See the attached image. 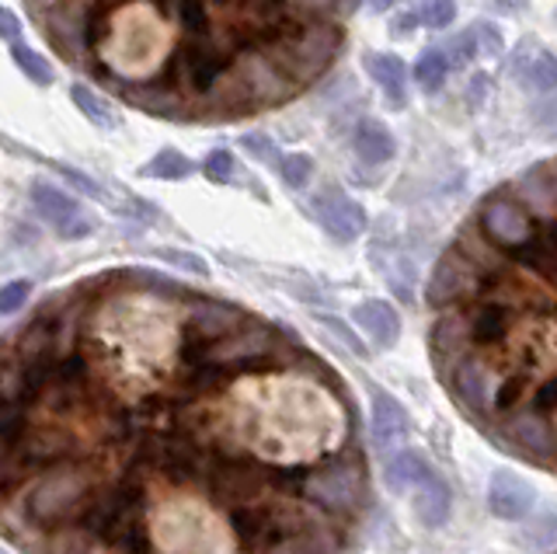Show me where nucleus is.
<instances>
[{
	"instance_id": "f257e3e1",
	"label": "nucleus",
	"mask_w": 557,
	"mask_h": 554,
	"mask_svg": "<svg viewBox=\"0 0 557 554\" xmlns=\"http://www.w3.org/2000/svg\"><path fill=\"white\" fill-rule=\"evenodd\" d=\"M352 405L321 359L244 370L206 405V429L226 454L275 471H310L352 446Z\"/></svg>"
},
{
	"instance_id": "f03ea898",
	"label": "nucleus",
	"mask_w": 557,
	"mask_h": 554,
	"mask_svg": "<svg viewBox=\"0 0 557 554\" xmlns=\"http://www.w3.org/2000/svg\"><path fill=\"white\" fill-rule=\"evenodd\" d=\"M182 321L185 310L161 293H115L87 321V349L119 394L147 397L178 370Z\"/></svg>"
},
{
	"instance_id": "7ed1b4c3",
	"label": "nucleus",
	"mask_w": 557,
	"mask_h": 554,
	"mask_svg": "<svg viewBox=\"0 0 557 554\" xmlns=\"http://www.w3.org/2000/svg\"><path fill=\"white\" fill-rule=\"evenodd\" d=\"M178 49V25L153 0L119 4L98 39V57L122 84H147L164 71Z\"/></svg>"
},
{
	"instance_id": "20e7f679",
	"label": "nucleus",
	"mask_w": 557,
	"mask_h": 554,
	"mask_svg": "<svg viewBox=\"0 0 557 554\" xmlns=\"http://www.w3.org/2000/svg\"><path fill=\"white\" fill-rule=\"evenodd\" d=\"M147 547L150 551H240L244 541L216 502H209L188 489H171L157 495L147 509Z\"/></svg>"
},
{
	"instance_id": "39448f33",
	"label": "nucleus",
	"mask_w": 557,
	"mask_h": 554,
	"mask_svg": "<svg viewBox=\"0 0 557 554\" xmlns=\"http://www.w3.org/2000/svg\"><path fill=\"white\" fill-rule=\"evenodd\" d=\"M366 467L362 457H335L321 467H310L304 475V498L335 519H348L366 506Z\"/></svg>"
},
{
	"instance_id": "423d86ee",
	"label": "nucleus",
	"mask_w": 557,
	"mask_h": 554,
	"mask_svg": "<svg viewBox=\"0 0 557 554\" xmlns=\"http://www.w3.org/2000/svg\"><path fill=\"white\" fill-rule=\"evenodd\" d=\"M481 237L487 241V245H495L498 251H512L519 245H527V241L536 234V220L533 213L522 206V199H516V193H495L492 199H487L481 206Z\"/></svg>"
},
{
	"instance_id": "0eeeda50",
	"label": "nucleus",
	"mask_w": 557,
	"mask_h": 554,
	"mask_svg": "<svg viewBox=\"0 0 557 554\" xmlns=\"http://www.w3.org/2000/svg\"><path fill=\"white\" fill-rule=\"evenodd\" d=\"M28 199H32V210L39 213L52 227V234L63 241H81L87 234H95V227H98V220L91 213H84V206L52 182L35 178L28 185Z\"/></svg>"
},
{
	"instance_id": "6e6552de",
	"label": "nucleus",
	"mask_w": 557,
	"mask_h": 554,
	"mask_svg": "<svg viewBox=\"0 0 557 554\" xmlns=\"http://www.w3.org/2000/svg\"><path fill=\"white\" fill-rule=\"evenodd\" d=\"M84 478L81 471H57L42 478L39 484L32 489L28 495V513L35 519H60V516H70L84 498Z\"/></svg>"
},
{
	"instance_id": "1a4fd4ad",
	"label": "nucleus",
	"mask_w": 557,
	"mask_h": 554,
	"mask_svg": "<svg viewBox=\"0 0 557 554\" xmlns=\"http://www.w3.org/2000/svg\"><path fill=\"white\" fill-rule=\"evenodd\" d=\"M313 213H318L321 227L335 241H342V245L362 237V231H366V210L359 202L348 199L345 193H338V188H324V193L313 199Z\"/></svg>"
},
{
	"instance_id": "9d476101",
	"label": "nucleus",
	"mask_w": 557,
	"mask_h": 554,
	"mask_svg": "<svg viewBox=\"0 0 557 554\" xmlns=\"http://www.w3.org/2000/svg\"><path fill=\"white\" fill-rule=\"evenodd\" d=\"M487 506L498 519H527L536 506V492L530 489L527 481L509 475V471H495L492 489H487Z\"/></svg>"
},
{
	"instance_id": "9b49d317",
	"label": "nucleus",
	"mask_w": 557,
	"mask_h": 554,
	"mask_svg": "<svg viewBox=\"0 0 557 554\" xmlns=\"http://www.w3.org/2000/svg\"><path fill=\"white\" fill-rule=\"evenodd\" d=\"M370 436L380 450L394 446L408 436V411L400 408L387 391L373 387V415H370Z\"/></svg>"
},
{
	"instance_id": "f8f14e48",
	"label": "nucleus",
	"mask_w": 557,
	"mask_h": 554,
	"mask_svg": "<svg viewBox=\"0 0 557 554\" xmlns=\"http://www.w3.org/2000/svg\"><path fill=\"white\" fill-rule=\"evenodd\" d=\"M356 324L376 342V349H394L400 338V318L387 300H366L356 307Z\"/></svg>"
},
{
	"instance_id": "ddd939ff",
	"label": "nucleus",
	"mask_w": 557,
	"mask_h": 554,
	"mask_svg": "<svg viewBox=\"0 0 557 554\" xmlns=\"http://www.w3.org/2000/svg\"><path fill=\"white\" fill-rule=\"evenodd\" d=\"M449 506H453V498H449V489L440 475H432L429 481H422L414 489V516H418V524H425L429 530L446 524Z\"/></svg>"
},
{
	"instance_id": "4468645a",
	"label": "nucleus",
	"mask_w": 557,
	"mask_h": 554,
	"mask_svg": "<svg viewBox=\"0 0 557 554\" xmlns=\"http://www.w3.org/2000/svg\"><path fill=\"white\" fill-rule=\"evenodd\" d=\"M352 144H356V153H359L362 164H387L397 153L394 133L383 123H376V119H362V123L356 126Z\"/></svg>"
},
{
	"instance_id": "2eb2a0df",
	"label": "nucleus",
	"mask_w": 557,
	"mask_h": 554,
	"mask_svg": "<svg viewBox=\"0 0 557 554\" xmlns=\"http://www.w3.org/2000/svg\"><path fill=\"white\" fill-rule=\"evenodd\" d=\"M432 475H435L432 464L422 454H414V450H400V454L387 464V489L397 492V495L411 492L422 481H429Z\"/></svg>"
},
{
	"instance_id": "dca6fc26",
	"label": "nucleus",
	"mask_w": 557,
	"mask_h": 554,
	"mask_svg": "<svg viewBox=\"0 0 557 554\" xmlns=\"http://www.w3.org/2000/svg\"><path fill=\"white\" fill-rule=\"evenodd\" d=\"M366 74H370L380 84L391 106H405V81H408V71H405V63H400L397 57H391V53L366 57Z\"/></svg>"
},
{
	"instance_id": "f3484780",
	"label": "nucleus",
	"mask_w": 557,
	"mask_h": 554,
	"mask_svg": "<svg viewBox=\"0 0 557 554\" xmlns=\"http://www.w3.org/2000/svg\"><path fill=\"white\" fill-rule=\"evenodd\" d=\"M516 74L530 91H544V95L557 91V60L547 53V49H536V53H530L527 60H519Z\"/></svg>"
},
{
	"instance_id": "a211bd4d",
	"label": "nucleus",
	"mask_w": 557,
	"mask_h": 554,
	"mask_svg": "<svg viewBox=\"0 0 557 554\" xmlns=\"http://www.w3.org/2000/svg\"><path fill=\"white\" fill-rule=\"evenodd\" d=\"M70 101L77 106V112L87 119V123H95L98 130H115L119 126V115L112 112L109 101H101L87 84H70Z\"/></svg>"
},
{
	"instance_id": "6ab92c4d",
	"label": "nucleus",
	"mask_w": 557,
	"mask_h": 554,
	"mask_svg": "<svg viewBox=\"0 0 557 554\" xmlns=\"http://www.w3.org/2000/svg\"><path fill=\"white\" fill-rule=\"evenodd\" d=\"M191 171H196V164H191L185 153H178V150H161V153H153V158L144 168H139V175L157 178V182H185Z\"/></svg>"
},
{
	"instance_id": "aec40b11",
	"label": "nucleus",
	"mask_w": 557,
	"mask_h": 554,
	"mask_svg": "<svg viewBox=\"0 0 557 554\" xmlns=\"http://www.w3.org/2000/svg\"><path fill=\"white\" fill-rule=\"evenodd\" d=\"M446 74H449V60H446L443 49H425L414 63V81L422 84L425 91H440Z\"/></svg>"
},
{
	"instance_id": "412c9836",
	"label": "nucleus",
	"mask_w": 557,
	"mask_h": 554,
	"mask_svg": "<svg viewBox=\"0 0 557 554\" xmlns=\"http://www.w3.org/2000/svg\"><path fill=\"white\" fill-rule=\"evenodd\" d=\"M11 57H14L17 71H22L32 84H39V88H46V84H52V77H57V74H52V63L42 53H35V49L22 46V42H14Z\"/></svg>"
},
{
	"instance_id": "4be33fe9",
	"label": "nucleus",
	"mask_w": 557,
	"mask_h": 554,
	"mask_svg": "<svg viewBox=\"0 0 557 554\" xmlns=\"http://www.w3.org/2000/svg\"><path fill=\"white\" fill-rule=\"evenodd\" d=\"M310 175H313V161L307 153H286V158H278V178L289 188H304Z\"/></svg>"
},
{
	"instance_id": "5701e85b",
	"label": "nucleus",
	"mask_w": 557,
	"mask_h": 554,
	"mask_svg": "<svg viewBox=\"0 0 557 554\" xmlns=\"http://www.w3.org/2000/svg\"><path fill=\"white\" fill-rule=\"evenodd\" d=\"M52 171H60V175L77 188V193H84L87 199H98V202H112L109 199V193L91 178V175H84V171H77V168H70V164H63V161H57L52 164Z\"/></svg>"
},
{
	"instance_id": "b1692460",
	"label": "nucleus",
	"mask_w": 557,
	"mask_h": 554,
	"mask_svg": "<svg viewBox=\"0 0 557 554\" xmlns=\"http://www.w3.org/2000/svg\"><path fill=\"white\" fill-rule=\"evenodd\" d=\"M202 171H206V178L209 182H216V185H226V182H234V153L231 150H209V158L202 161Z\"/></svg>"
},
{
	"instance_id": "393cba45",
	"label": "nucleus",
	"mask_w": 557,
	"mask_h": 554,
	"mask_svg": "<svg viewBox=\"0 0 557 554\" xmlns=\"http://www.w3.org/2000/svg\"><path fill=\"white\" fill-rule=\"evenodd\" d=\"M453 14H457V4H453V0H422L418 22L429 28H446L453 22Z\"/></svg>"
},
{
	"instance_id": "a878e982",
	"label": "nucleus",
	"mask_w": 557,
	"mask_h": 554,
	"mask_svg": "<svg viewBox=\"0 0 557 554\" xmlns=\"http://www.w3.org/2000/svg\"><path fill=\"white\" fill-rule=\"evenodd\" d=\"M32 297V280H11L0 286V315H14Z\"/></svg>"
},
{
	"instance_id": "bb28decb",
	"label": "nucleus",
	"mask_w": 557,
	"mask_h": 554,
	"mask_svg": "<svg viewBox=\"0 0 557 554\" xmlns=\"http://www.w3.org/2000/svg\"><path fill=\"white\" fill-rule=\"evenodd\" d=\"M446 57H449V63H453V66H463V63L474 60V57H478V28L460 32V36L449 42Z\"/></svg>"
},
{
	"instance_id": "cd10ccee",
	"label": "nucleus",
	"mask_w": 557,
	"mask_h": 554,
	"mask_svg": "<svg viewBox=\"0 0 557 554\" xmlns=\"http://www.w3.org/2000/svg\"><path fill=\"white\" fill-rule=\"evenodd\" d=\"M240 147L251 153V158L258 161H265V164H278V153L272 147L269 136H261V133H248V136H240Z\"/></svg>"
},
{
	"instance_id": "c85d7f7f",
	"label": "nucleus",
	"mask_w": 557,
	"mask_h": 554,
	"mask_svg": "<svg viewBox=\"0 0 557 554\" xmlns=\"http://www.w3.org/2000/svg\"><path fill=\"white\" fill-rule=\"evenodd\" d=\"M164 258V262H171V266H182V269H188V272H196V275H206L209 269H206V262L202 258H196V255H188V251H174V248H161L157 251Z\"/></svg>"
},
{
	"instance_id": "c756f323",
	"label": "nucleus",
	"mask_w": 557,
	"mask_h": 554,
	"mask_svg": "<svg viewBox=\"0 0 557 554\" xmlns=\"http://www.w3.org/2000/svg\"><path fill=\"white\" fill-rule=\"evenodd\" d=\"M22 39V22H17V14L11 8H0V42H17Z\"/></svg>"
},
{
	"instance_id": "7c9ffc66",
	"label": "nucleus",
	"mask_w": 557,
	"mask_h": 554,
	"mask_svg": "<svg viewBox=\"0 0 557 554\" xmlns=\"http://www.w3.org/2000/svg\"><path fill=\"white\" fill-rule=\"evenodd\" d=\"M28 4H32L35 11H39V14H42L46 8H49V11H57V8L63 4V0H28Z\"/></svg>"
},
{
	"instance_id": "2f4dec72",
	"label": "nucleus",
	"mask_w": 557,
	"mask_h": 554,
	"mask_svg": "<svg viewBox=\"0 0 557 554\" xmlns=\"http://www.w3.org/2000/svg\"><path fill=\"white\" fill-rule=\"evenodd\" d=\"M370 4H373V11H391L397 0H370Z\"/></svg>"
},
{
	"instance_id": "473e14b6",
	"label": "nucleus",
	"mask_w": 557,
	"mask_h": 554,
	"mask_svg": "<svg viewBox=\"0 0 557 554\" xmlns=\"http://www.w3.org/2000/svg\"><path fill=\"white\" fill-rule=\"evenodd\" d=\"M498 4H502L505 11H509V8H512V11H519L522 4H530V0H498Z\"/></svg>"
}]
</instances>
